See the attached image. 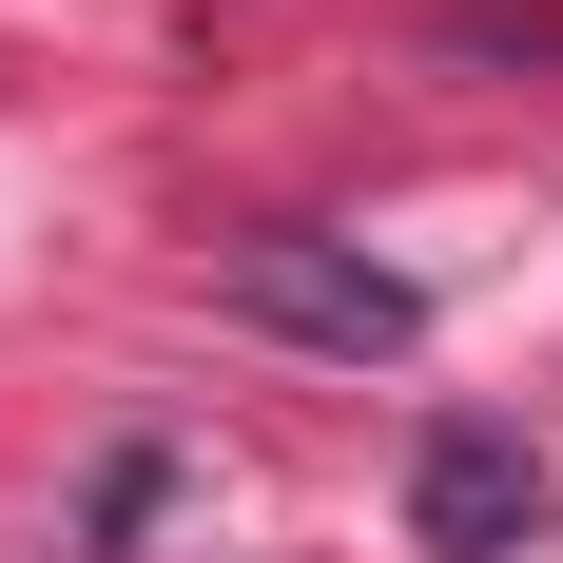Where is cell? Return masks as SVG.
Wrapping results in <instances>:
<instances>
[{
	"label": "cell",
	"instance_id": "cell-2",
	"mask_svg": "<svg viewBox=\"0 0 563 563\" xmlns=\"http://www.w3.org/2000/svg\"><path fill=\"white\" fill-rule=\"evenodd\" d=\"M408 525H428V563H506L525 525H544V448L486 428V408H448V428L408 448Z\"/></svg>",
	"mask_w": 563,
	"mask_h": 563
},
{
	"label": "cell",
	"instance_id": "cell-4",
	"mask_svg": "<svg viewBox=\"0 0 563 563\" xmlns=\"http://www.w3.org/2000/svg\"><path fill=\"white\" fill-rule=\"evenodd\" d=\"M448 40H466V58H563V0H466Z\"/></svg>",
	"mask_w": 563,
	"mask_h": 563
},
{
	"label": "cell",
	"instance_id": "cell-1",
	"mask_svg": "<svg viewBox=\"0 0 563 563\" xmlns=\"http://www.w3.org/2000/svg\"><path fill=\"white\" fill-rule=\"evenodd\" d=\"M214 311H233V331L331 350V369H389V350H428V291H408L389 253H350V233H233V253H214Z\"/></svg>",
	"mask_w": 563,
	"mask_h": 563
},
{
	"label": "cell",
	"instance_id": "cell-3",
	"mask_svg": "<svg viewBox=\"0 0 563 563\" xmlns=\"http://www.w3.org/2000/svg\"><path fill=\"white\" fill-rule=\"evenodd\" d=\"M156 486H175V448H117V466H98V506H78V563L136 544V525H156Z\"/></svg>",
	"mask_w": 563,
	"mask_h": 563
}]
</instances>
